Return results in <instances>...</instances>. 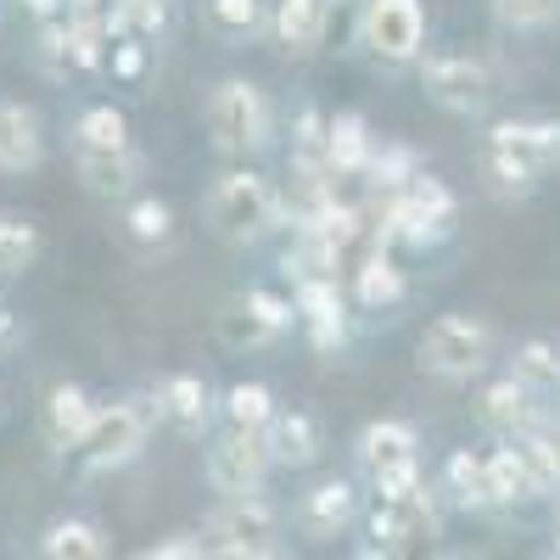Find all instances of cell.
<instances>
[{
    "label": "cell",
    "mask_w": 560,
    "mask_h": 560,
    "mask_svg": "<svg viewBox=\"0 0 560 560\" xmlns=\"http://www.w3.org/2000/svg\"><path fill=\"white\" fill-rule=\"evenodd\" d=\"M202 219L224 247H258L264 236H275L280 219H287V202H280L275 179L258 174L253 163H230L202 197Z\"/></svg>",
    "instance_id": "obj_1"
},
{
    "label": "cell",
    "mask_w": 560,
    "mask_h": 560,
    "mask_svg": "<svg viewBox=\"0 0 560 560\" xmlns=\"http://www.w3.org/2000/svg\"><path fill=\"white\" fill-rule=\"evenodd\" d=\"M202 129L219 158L247 163L275 147V107L253 79H219L202 102Z\"/></svg>",
    "instance_id": "obj_2"
},
{
    "label": "cell",
    "mask_w": 560,
    "mask_h": 560,
    "mask_svg": "<svg viewBox=\"0 0 560 560\" xmlns=\"http://www.w3.org/2000/svg\"><path fill=\"white\" fill-rule=\"evenodd\" d=\"M493 325L482 319V314H465V308H454V314H438L427 331H420V342H415V364L427 370L432 382H477L482 370L493 364Z\"/></svg>",
    "instance_id": "obj_3"
},
{
    "label": "cell",
    "mask_w": 560,
    "mask_h": 560,
    "mask_svg": "<svg viewBox=\"0 0 560 560\" xmlns=\"http://www.w3.org/2000/svg\"><path fill=\"white\" fill-rule=\"evenodd\" d=\"M152 398H113L96 409V420H90V432L79 443V465L90 477H107V471H124V465H135L140 454H147L152 443Z\"/></svg>",
    "instance_id": "obj_4"
},
{
    "label": "cell",
    "mask_w": 560,
    "mask_h": 560,
    "mask_svg": "<svg viewBox=\"0 0 560 560\" xmlns=\"http://www.w3.org/2000/svg\"><path fill=\"white\" fill-rule=\"evenodd\" d=\"M359 477L376 488V499H398L420 488V432L409 420H370L353 438Z\"/></svg>",
    "instance_id": "obj_5"
},
{
    "label": "cell",
    "mask_w": 560,
    "mask_h": 560,
    "mask_svg": "<svg viewBox=\"0 0 560 560\" xmlns=\"http://www.w3.org/2000/svg\"><path fill=\"white\" fill-rule=\"evenodd\" d=\"M275 471V459L264 448V432H242V427H224L208 438L202 448V477L219 499H258L264 482Z\"/></svg>",
    "instance_id": "obj_6"
},
{
    "label": "cell",
    "mask_w": 560,
    "mask_h": 560,
    "mask_svg": "<svg viewBox=\"0 0 560 560\" xmlns=\"http://www.w3.org/2000/svg\"><path fill=\"white\" fill-rule=\"evenodd\" d=\"M359 45L387 68H409L427 57V7L420 0H370L359 7Z\"/></svg>",
    "instance_id": "obj_7"
},
{
    "label": "cell",
    "mask_w": 560,
    "mask_h": 560,
    "mask_svg": "<svg viewBox=\"0 0 560 560\" xmlns=\"http://www.w3.org/2000/svg\"><path fill=\"white\" fill-rule=\"evenodd\" d=\"M420 90H427V102H438L454 118H477L499 96L488 62L471 57V51H432V57H420Z\"/></svg>",
    "instance_id": "obj_8"
},
{
    "label": "cell",
    "mask_w": 560,
    "mask_h": 560,
    "mask_svg": "<svg viewBox=\"0 0 560 560\" xmlns=\"http://www.w3.org/2000/svg\"><path fill=\"white\" fill-rule=\"evenodd\" d=\"M275 527H280V516H275V504L258 493V499H219V510L202 522V549L208 555H219V560H230V555H242V549H264V544H275Z\"/></svg>",
    "instance_id": "obj_9"
},
{
    "label": "cell",
    "mask_w": 560,
    "mask_h": 560,
    "mask_svg": "<svg viewBox=\"0 0 560 560\" xmlns=\"http://www.w3.org/2000/svg\"><path fill=\"white\" fill-rule=\"evenodd\" d=\"M152 415L158 427H168L174 438H208L213 432V415H219V398L202 376H191V370H174V376H163L152 393Z\"/></svg>",
    "instance_id": "obj_10"
},
{
    "label": "cell",
    "mask_w": 560,
    "mask_h": 560,
    "mask_svg": "<svg viewBox=\"0 0 560 560\" xmlns=\"http://www.w3.org/2000/svg\"><path fill=\"white\" fill-rule=\"evenodd\" d=\"M292 303H298V325L308 331V342L319 353H342L348 337H353V303L342 292V280H298L292 287Z\"/></svg>",
    "instance_id": "obj_11"
},
{
    "label": "cell",
    "mask_w": 560,
    "mask_h": 560,
    "mask_svg": "<svg viewBox=\"0 0 560 560\" xmlns=\"http://www.w3.org/2000/svg\"><path fill=\"white\" fill-rule=\"evenodd\" d=\"M359 516H364V493H359V482H348V477H325V482H314V488L298 499V510H292L298 533L314 538V544L342 538Z\"/></svg>",
    "instance_id": "obj_12"
},
{
    "label": "cell",
    "mask_w": 560,
    "mask_h": 560,
    "mask_svg": "<svg viewBox=\"0 0 560 560\" xmlns=\"http://www.w3.org/2000/svg\"><path fill=\"white\" fill-rule=\"evenodd\" d=\"M409 298V269L398 264L393 247H364L353 264H348V303L364 308V314H393L398 303Z\"/></svg>",
    "instance_id": "obj_13"
},
{
    "label": "cell",
    "mask_w": 560,
    "mask_h": 560,
    "mask_svg": "<svg viewBox=\"0 0 560 560\" xmlns=\"http://www.w3.org/2000/svg\"><path fill=\"white\" fill-rule=\"evenodd\" d=\"M370 538H376V549H404V544H420V538H438V504L427 493V482H420L415 493H398V499H376L370 504Z\"/></svg>",
    "instance_id": "obj_14"
},
{
    "label": "cell",
    "mask_w": 560,
    "mask_h": 560,
    "mask_svg": "<svg viewBox=\"0 0 560 560\" xmlns=\"http://www.w3.org/2000/svg\"><path fill=\"white\" fill-rule=\"evenodd\" d=\"M102 398L90 393L84 382H57L51 393H45L39 404V438L45 448H57V454H79L84 432H90V420H96Z\"/></svg>",
    "instance_id": "obj_15"
},
{
    "label": "cell",
    "mask_w": 560,
    "mask_h": 560,
    "mask_svg": "<svg viewBox=\"0 0 560 560\" xmlns=\"http://www.w3.org/2000/svg\"><path fill=\"white\" fill-rule=\"evenodd\" d=\"M482 140L504 147L510 158H522L538 179L560 168V118H499V124H488Z\"/></svg>",
    "instance_id": "obj_16"
},
{
    "label": "cell",
    "mask_w": 560,
    "mask_h": 560,
    "mask_svg": "<svg viewBox=\"0 0 560 560\" xmlns=\"http://www.w3.org/2000/svg\"><path fill=\"white\" fill-rule=\"evenodd\" d=\"M337 0H275L269 7V34L287 57H314L325 45V28H331Z\"/></svg>",
    "instance_id": "obj_17"
},
{
    "label": "cell",
    "mask_w": 560,
    "mask_h": 560,
    "mask_svg": "<svg viewBox=\"0 0 560 560\" xmlns=\"http://www.w3.org/2000/svg\"><path fill=\"white\" fill-rule=\"evenodd\" d=\"M73 174L90 197L102 202H129L140 191V179H147V158H140L135 147L124 152H73Z\"/></svg>",
    "instance_id": "obj_18"
},
{
    "label": "cell",
    "mask_w": 560,
    "mask_h": 560,
    "mask_svg": "<svg viewBox=\"0 0 560 560\" xmlns=\"http://www.w3.org/2000/svg\"><path fill=\"white\" fill-rule=\"evenodd\" d=\"M264 448L275 459V471H308L325 454V427L308 409H275V420L264 427Z\"/></svg>",
    "instance_id": "obj_19"
},
{
    "label": "cell",
    "mask_w": 560,
    "mask_h": 560,
    "mask_svg": "<svg viewBox=\"0 0 560 560\" xmlns=\"http://www.w3.org/2000/svg\"><path fill=\"white\" fill-rule=\"evenodd\" d=\"M39 163H45V118L18 96H0V174H34Z\"/></svg>",
    "instance_id": "obj_20"
},
{
    "label": "cell",
    "mask_w": 560,
    "mask_h": 560,
    "mask_svg": "<svg viewBox=\"0 0 560 560\" xmlns=\"http://www.w3.org/2000/svg\"><path fill=\"white\" fill-rule=\"evenodd\" d=\"M549 404H538L516 376H493V382H482V393H477V415H482V427L493 432V438H516V432H527V427H538V415H544Z\"/></svg>",
    "instance_id": "obj_21"
},
{
    "label": "cell",
    "mask_w": 560,
    "mask_h": 560,
    "mask_svg": "<svg viewBox=\"0 0 560 560\" xmlns=\"http://www.w3.org/2000/svg\"><path fill=\"white\" fill-rule=\"evenodd\" d=\"M376 129H370V118L364 113H331V140H325V168H331V179L342 185V179H364V168H370V158H376Z\"/></svg>",
    "instance_id": "obj_22"
},
{
    "label": "cell",
    "mask_w": 560,
    "mask_h": 560,
    "mask_svg": "<svg viewBox=\"0 0 560 560\" xmlns=\"http://www.w3.org/2000/svg\"><path fill=\"white\" fill-rule=\"evenodd\" d=\"M510 376H516L538 404L560 409V342L555 337H522L510 353Z\"/></svg>",
    "instance_id": "obj_23"
},
{
    "label": "cell",
    "mask_w": 560,
    "mask_h": 560,
    "mask_svg": "<svg viewBox=\"0 0 560 560\" xmlns=\"http://www.w3.org/2000/svg\"><path fill=\"white\" fill-rule=\"evenodd\" d=\"M443 499L454 510H471V516H488L493 510V493H488V454L482 448H454L443 459Z\"/></svg>",
    "instance_id": "obj_24"
},
{
    "label": "cell",
    "mask_w": 560,
    "mask_h": 560,
    "mask_svg": "<svg viewBox=\"0 0 560 560\" xmlns=\"http://www.w3.org/2000/svg\"><path fill=\"white\" fill-rule=\"evenodd\" d=\"M477 179H482V191L499 197V202H527L538 185H544L522 158H510L504 147H493V140H482V147H477Z\"/></svg>",
    "instance_id": "obj_25"
},
{
    "label": "cell",
    "mask_w": 560,
    "mask_h": 560,
    "mask_svg": "<svg viewBox=\"0 0 560 560\" xmlns=\"http://www.w3.org/2000/svg\"><path fill=\"white\" fill-rule=\"evenodd\" d=\"M39 560H113V544L90 516H62L39 533Z\"/></svg>",
    "instance_id": "obj_26"
},
{
    "label": "cell",
    "mask_w": 560,
    "mask_h": 560,
    "mask_svg": "<svg viewBox=\"0 0 560 560\" xmlns=\"http://www.w3.org/2000/svg\"><path fill=\"white\" fill-rule=\"evenodd\" d=\"M68 140H73V152H124V147H135L129 113L113 107V102H90V107L73 118Z\"/></svg>",
    "instance_id": "obj_27"
},
{
    "label": "cell",
    "mask_w": 560,
    "mask_h": 560,
    "mask_svg": "<svg viewBox=\"0 0 560 560\" xmlns=\"http://www.w3.org/2000/svg\"><path fill=\"white\" fill-rule=\"evenodd\" d=\"M102 28H107V39H140V45H152V39L168 34V0H107Z\"/></svg>",
    "instance_id": "obj_28"
},
{
    "label": "cell",
    "mask_w": 560,
    "mask_h": 560,
    "mask_svg": "<svg viewBox=\"0 0 560 560\" xmlns=\"http://www.w3.org/2000/svg\"><path fill=\"white\" fill-rule=\"evenodd\" d=\"M488 454V493H493V510H516V504H538V493H533V477H527V465H522V454L510 448L504 438L493 443V448H482Z\"/></svg>",
    "instance_id": "obj_29"
},
{
    "label": "cell",
    "mask_w": 560,
    "mask_h": 560,
    "mask_svg": "<svg viewBox=\"0 0 560 560\" xmlns=\"http://www.w3.org/2000/svg\"><path fill=\"white\" fill-rule=\"evenodd\" d=\"M275 393L269 382H230L224 398H219V415H224V427H242V432H264L269 420H275Z\"/></svg>",
    "instance_id": "obj_30"
},
{
    "label": "cell",
    "mask_w": 560,
    "mask_h": 560,
    "mask_svg": "<svg viewBox=\"0 0 560 560\" xmlns=\"http://www.w3.org/2000/svg\"><path fill=\"white\" fill-rule=\"evenodd\" d=\"M124 230H129V242L140 247H168L174 242V208L152 191H135L124 202Z\"/></svg>",
    "instance_id": "obj_31"
},
{
    "label": "cell",
    "mask_w": 560,
    "mask_h": 560,
    "mask_svg": "<svg viewBox=\"0 0 560 560\" xmlns=\"http://www.w3.org/2000/svg\"><path fill=\"white\" fill-rule=\"evenodd\" d=\"M45 253V236H39V224L23 219V213H0V275H28Z\"/></svg>",
    "instance_id": "obj_32"
},
{
    "label": "cell",
    "mask_w": 560,
    "mask_h": 560,
    "mask_svg": "<svg viewBox=\"0 0 560 560\" xmlns=\"http://www.w3.org/2000/svg\"><path fill=\"white\" fill-rule=\"evenodd\" d=\"M219 342L242 353V348H269V342H280V337H275L269 325L253 314V303L236 292V298H230V303L219 308Z\"/></svg>",
    "instance_id": "obj_33"
},
{
    "label": "cell",
    "mask_w": 560,
    "mask_h": 560,
    "mask_svg": "<svg viewBox=\"0 0 560 560\" xmlns=\"http://www.w3.org/2000/svg\"><path fill=\"white\" fill-rule=\"evenodd\" d=\"M208 23L224 39H253L269 28V0H208Z\"/></svg>",
    "instance_id": "obj_34"
},
{
    "label": "cell",
    "mask_w": 560,
    "mask_h": 560,
    "mask_svg": "<svg viewBox=\"0 0 560 560\" xmlns=\"http://www.w3.org/2000/svg\"><path fill=\"white\" fill-rule=\"evenodd\" d=\"M325 140H331V113L303 107V113L292 118V168H319V174H331V168H325Z\"/></svg>",
    "instance_id": "obj_35"
},
{
    "label": "cell",
    "mask_w": 560,
    "mask_h": 560,
    "mask_svg": "<svg viewBox=\"0 0 560 560\" xmlns=\"http://www.w3.org/2000/svg\"><path fill=\"white\" fill-rule=\"evenodd\" d=\"M493 18L516 34H538L560 18V0H493Z\"/></svg>",
    "instance_id": "obj_36"
},
{
    "label": "cell",
    "mask_w": 560,
    "mask_h": 560,
    "mask_svg": "<svg viewBox=\"0 0 560 560\" xmlns=\"http://www.w3.org/2000/svg\"><path fill=\"white\" fill-rule=\"evenodd\" d=\"M152 68V45H140V39H113L107 45V73L124 79V84H140Z\"/></svg>",
    "instance_id": "obj_37"
},
{
    "label": "cell",
    "mask_w": 560,
    "mask_h": 560,
    "mask_svg": "<svg viewBox=\"0 0 560 560\" xmlns=\"http://www.w3.org/2000/svg\"><path fill=\"white\" fill-rule=\"evenodd\" d=\"M135 560H208V549H202V538H168V544L135 555Z\"/></svg>",
    "instance_id": "obj_38"
},
{
    "label": "cell",
    "mask_w": 560,
    "mask_h": 560,
    "mask_svg": "<svg viewBox=\"0 0 560 560\" xmlns=\"http://www.w3.org/2000/svg\"><path fill=\"white\" fill-rule=\"evenodd\" d=\"M12 342H18V314L0 303V348H12Z\"/></svg>",
    "instance_id": "obj_39"
},
{
    "label": "cell",
    "mask_w": 560,
    "mask_h": 560,
    "mask_svg": "<svg viewBox=\"0 0 560 560\" xmlns=\"http://www.w3.org/2000/svg\"><path fill=\"white\" fill-rule=\"evenodd\" d=\"M230 560H287V549H280V544H264V549H242V555H230Z\"/></svg>",
    "instance_id": "obj_40"
},
{
    "label": "cell",
    "mask_w": 560,
    "mask_h": 560,
    "mask_svg": "<svg viewBox=\"0 0 560 560\" xmlns=\"http://www.w3.org/2000/svg\"><path fill=\"white\" fill-rule=\"evenodd\" d=\"M337 7H353L359 12V7H370V0H337Z\"/></svg>",
    "instance_id": "obj_41"
},
{
    "label": "cell",
    "mask_w": 560,
    "mask_h": 560,
    "mask_svg": "<svg viewBox=\"0 0 560 560\" xmlns=\"http://www.w3.org/2000/svg\"><path fill=\"white\" fill-rule=\"evenodd\" d=\"M549 560H560V527H555V555H549Z\"/></svg>",
    "instance_id": "obj_42"
},
{
    "label": "cell",
    "mask_w": 560,
    "mask_h": 560,
    "mask_svg": "<svg viewBox=\"0 0 560 560\" xmlns=\"http://www.w3.org/2000/svg\"><path fill=\"white\" fill-rule=\"evenodd\" d=\"M0 404H7V387H0Z\"/></svg>",
    "instance_id": "obj_43"
},
{
    "label": "cell",
    "mask_w": 560,
    "mask_h": 560,
    "mask_svg": "<svg viewBox=\"0 0 560 560\" xmlns=\"http://www.w3.org/2000/svg\"><path fill=\"white\" fill-rule=\"evenodd\" d=\"M555 504H560V493H555Z\"/></svg>",
    "instance_id": "obj_44"
},
{
    "label": "cell",
    "mask_w": 560,
    "mask_h": 560,
    "mask_svg": "<svg viewBox=\"0 0 560 560\" xmlns=\"http://www.w3.org/2000/svg\"><path fill=\"white\" fill-rule=\"evenodd\" d=\"M0 280H7V275H0Z\"/></svg>",
    "instance_id": "obj_45"
},
{
    "label": "cell",
    "mask_w": 560,
    "mask_h": 560,
    "mask_svg": "<svg viewBox=\"0 0 560 560\" xmlns=\"http://www.w3.org/2000/svg\"><path fill=\"white\" fill-rule=\"evenodd\" d=\"M443 560H448V555H443Z\"/></svg>",
    "instance_id": "obj_46"
}]
</instances>
